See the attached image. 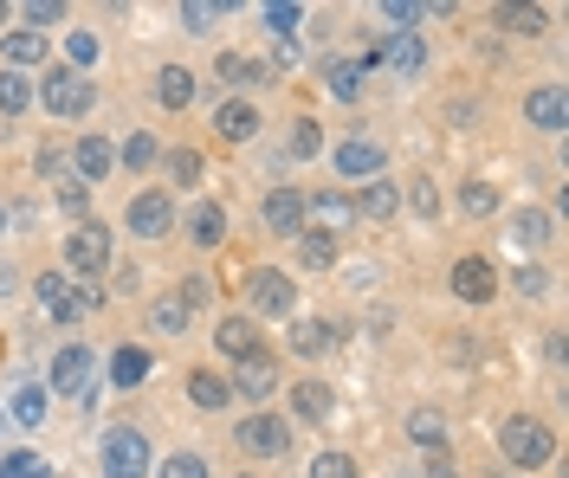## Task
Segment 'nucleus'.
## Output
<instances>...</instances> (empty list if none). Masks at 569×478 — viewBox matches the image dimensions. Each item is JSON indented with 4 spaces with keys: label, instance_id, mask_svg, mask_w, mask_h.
I'll list each match as a JSON object with an SVG mask.
<instances>
[{
    "label": "nucleus",
    "instance_id": "nucleus-1",
    "mask_svg": "<svg viewBox=\"0 0 569 478\" xmlns=\"http://www.w3.org/2000/svg\"><path fill=\"white\" fill-rule=\"evenodd\" d=\"M498 440H505V459H511V466H525V472H531V466H543V459L557 452L550 427H543V420H531V414H511Z\"/></svg>",
    "mask_w": 569,
    "mask_h": 478
},
{
    "label": "nucleus",
    "instance_id": "nucleus-2",
    "mask_svg": "<svg viewBox=\"0 0 569 478\" xmlns=\"http://www.w3.org/2000/svg\"><path fill=\"white\" fill-rule=\"evenodd\" d=\"M104 478H150V440L136 427H111V440H104Z\"/></svg>",
    "mask_w": 569,
    "mask_h": 478
},
{
    "label": "nucleus",
    "instance_id": "nucleus-3",
    "mask_svg": "<svg viewBox=\"0 0 569 478\" xmlns=\"http://www.w3.org/2000/svg\"><path fill=\"white\" fill-rule=\"evenodd\" d=\"M39 104H45L52 116H84L91 104H98V91H91L84 72H52L45 84H39Z\"/></svg>",
    "mask_w": 569,
    "mask_h": 478
},
{
    "label": "nucleus",
    "instance_id": "nucleus-4",
    "mask_svg": "<svg viewBox=\"0 0 569 478\" xmlns=\"http://www.w3.org/2000/svg\"><path fill=\"white\" fill-rule=\"evenodd\" d=\"M240 452H253V459H278L285 446H292V434H285V420L278 414H253V420H240Z\"/></svg>",
    "mask_w": 569,
    "mask_h": 478
},
{
    "label": "nucleus",
    "instance_id": "nucleus-5",
    "mask_svg": "<svg viewBox=\"0 0 569 478\" xmlns=\"http://www.w3.org/2000/svg\"><path fill=\"white\" fill-rule=\"evenodd\" d=\"M65 258H72V272L98 278L111 265V226H78L72 240H65Z\"/></svg>",
    "mask_w": 569,
    "mask_h": 478
},
{
    "label": "nucleus",
    "instance_id": "nucleus-6",
    "mask_svg": "<svg viewBox=\"0 0 569 478\" xmlns=\"http://www.w3.org/2000/svg\"><path fill=\"white\" fill-rule=\"evenodd\" d=\"M91 375H98V363H91V349H59V363H52V388L59 395H72V401H84L91 395Z\"/></svg>",
    "mask_w": 569,
    "mask_h": 478
},
{
    "label": "nucleus",
    "instance_id": "nucleus-7",
    "mask_svg": "<svg viewBox=\"0 0 569 478\" xmlns=\"http://www.w3.org/2000/svg\"><path fill=\"white\" fill-rule=\"evenodd\" d=\"M169 226H175L169 194H136V201H130V233H136V240H162Z\"/></svg>",
    "mask_w": 569,
    "mask_h": 478
},
{
    "label": "nucleus",
    "instance_id": "nucleus-8",
    "mask_svg": "<svg viewBox=\"0 0 569 478\" xmlns=\"http://www.w3.org/2000/svg\"><path fill=\"white\" fill-rule=\"evenodd\" d=\"M246 297H253L260 317H285V311H292V278H285V272H253V278H246Z\"/></svg>",
    "mask_w": 569,
    "mask_h": 478
},
{
    "label": "nucleus",
    "instance_id": "nucleus-9",
    "mask_svg": "<svg viewBox=\"0 0 569 478\" xmlns=\"http://www.w3.org/2000/svg\"><path fill=\"white\" fill-rule=\"evenodd\" d=\"M525 116H531L537 130L563 136V130H569V98H563V84H543V91H531V98H525Z\"/></svg>",
    "mask_w": 569,
    "mask_h": 478
},
{
    "label": "nucleus",
    "instance_id": "nucleus-10",
    "mask_svg": "<svg viewBox=\"0 0 569 478\" xmlns=\"http://www.w3.org/2000/svg\"><path fill=\"white\" fill-rule=\"evenodd\" d=\"M382 162H388V149H382L376 136H349V143L337 149V169L349 175V182H363V175H382Z\"/></svg>",
    "mask_w": 569,
    "mask_h": 478
},
{
    "label": "nucleus",
    "instance_id": "nucleus-11",
    "mask_svg": "<svg viewBox=\"0 0 569 478\" xmlns=\"http://www.w3.org/2000/svg\"><path fill=\"white\" fill-rule=\"evenodd\" d=\"M260 221H266V233H298L304 226V194L298 187H272L266 207H260Z\"/></svg>",
    "mask_w": 569,
    "mask_h": 478
},
{
    "label": "nucleus",
    "instance_id": "nucleus-12",
    "mask_svg": "<svg viewBox=\"0 0 569 478\" xmlns=\"http://www.w3.org/2000/svg\"><path fill=\"white\" fill-rule=\"evenodd\" d=\"M376 65H395L402 78H415L420 65H427V45H420L415 33H395V39H382L376 45Z\"/></svg>",
    "mask_w": 569,
    "mask_h": 478
},
{
    "label": "nucleus",
    "instance_id": "nucleus-13",
    "mask_svg": "<svg viewBox=\"0 0 569 478\" xmlns=\"http://www.w3.org/2000/svg\"><path fill=\"white\" fill-rule=\"evenodd\" d=\"M233 395H246V401H266L272 388H278V368L266 363V356H246L240 363V382H227Z\"/></svg>",
    "mask_w": 569,
    "mask_h": 478
},
{
    "label": "nucleus",
    "instance_id": "nucleus-14",
    "mask_svg": "<svg viewBox=\"0 0 569 478\" xmlns=\"http://www.w3.org/2000/svg\"><path fill=\"white\" fill-rule=\"evenodd\" d=\"M454 292L473 297V304H486V297L498 292V285H492V265H486V258H459V265H454Z\"/></svg>",
    "mask_w": 569,
    "mask_h": 478
},
{
    "label": "nucleus",
    "instance_id": "nucleus-15",
    "mask_svg": "<svg viewBox=\"0 0 569 478\" xmlns=\"http://www.w3.org/2000/svg\"><path fill=\"white\" fill-rule=\"evenodd\" d=\"M189 240L194 246H221V240H227V214H221L214 201H201V207L189 214Z\"/></svg>",
    "mask_w": 569,
    "mask_h": 478
},
{
    "label": "nucleus",
    "instance_id": "nucleus-16",
    "mask_svg": "<svg viewBox=\"0 0 569 478\" xmlns=\"http://www.w3.org/2000/svg\"><path fill=\"white\" fill-rule=\"evenodd\" d=\"M214 343H221L227 356H240V363H246V356H260V330H253L246 317H227V324L214 330Z\"/></svg>",
    "mask_w": 569,
    "mask_h": 478
},
{
    "label": "nucleus",
    "instance_id": "nucleus-17",
    "mask_svg": "<svg viewBox=\"0 0 569 478\" xmlns=\"http://www.w3.org/2000/svg\"><path fill=\"white\" fill-rule=\"evenodd\" d=\"M39 304H45V317H59V324H65V317L78 311V292L59 278V272H45V278H39Z\"/></svg>",
    "mask_w": 569,
    "mask_h": 478
},
{
    "label": "nucleus",
    "instance_id": "nucleus-18",
    "mask_svg": "<svg viewBox=\"0 0 569 478\" xmlns=\"http://www.w3.org/2000/svg\"><path fill=\"white\" fill-rule=\"evenodd\" d=\"M349 207H356V214H369V221H388V214L402 207V194H395L388 182H363V194H356Z\"/></svg>",
    "mask_w": 569,
    "mask_h": 478
},
{
    "label": "nucleus",
    "instance_id": "nucleus-19",
    "mask_svg": "<svg viewBox=\"0 0 569 478\" xmlns=\"http://www.w3.org/2000/svg\"><path fill=\"white\" fill-rule=\"evenodd\" d=\"M78 175H84V182H104V175H111V143H104V136H84V143H78Z\"/></svg>",
    "mask_w": 569,
    "mask_h": 478
},
{
    "label": "nucleus",
    "instance_id": "nucleus-20",
    "mask_svg": "<svg viewBox=\"0 0 569 478\" xmlns=\"http://www.w3.org/2000/svg\"><path fill=\"white\" fill-rule=\"evenodd\" d=\"M7 407H13V420H20V427H39V420H45V388L20 382V388L7 395Z\"/></svg>",
    "mask_w": 569,
    "mask_h": 478
},
{
    "label": "nucleus",
    "instance_id": "nucleus-21",
    "mask_svg": "<svg viewBox=\"0 0 569 478\" xmlns=\"http://www.w3.org/2000/svg\"><path fill=\"white\" fill-rule=\"evenodd\" d=\"M155 98H162L169 111H182V104L194 98V72H182V65H169V72L155 78Z\"/></svg>",
    "mask_w": 569,
    "mask_h": 478
},
{
    "label": "nucleus",
    "instance_id": "nucleus-22",
    "mask_svg": "<svg viewBox=\"0 0 569 478\" xmlns=\"http://www.w3.org/2000/svg\"><path fill=\"white\" fill-rule=\"evenodd\" d=\"M189 395H194V407H227L233 401V388L221 382V375H207V368H194L189 375Z\"/></svg>",
    "mask_w": 569,
    "mask_h": 478
},
{
    "label": "nucleus",
    "instance_id": "nucleus-23",
    "mask_svg": "<svg viewBox=\"0 0 569 478\" xmlns=\"http://www.w3.org/2000/svg\"><path fill=\"white\" fill-rule=\"evenodd\" d=\"M324 78H331V91H337L343 104H356V98H363V59H337Z\"/></svg>",
    "mask_w": 569,
    "mask_h": 478
},
{
    "label": "nucleus",
    "instance_id": "nucleus-24",
    "mask_svg": "<svg viewBox=\"0 0 569 478\" xmlns=\"http://www.w3.org/2000/svg\"><path fill=\"white\" fill-rule=\"evenodd\" d=\"M143 375H150V356H143V349H116L111 356V382L116 388H136Z\"/></svg>",
    "mask_w": 569,
    "mask_h": 478
},
{
    "label": "nucleus",
    "instance_id": "nucleus-25",
    "mask_svg": "<svg viewBox=\"0 0 569 478\" xmlns=\"http://www.w3.org/2000/svg\"><path fill=\"white\" fill-rule=\"evenodd\" d=\"M311 214H317V226H331V233L356 221V207H349L343 194H317V201H311Z\"/></svg>",
    "mask_w": 569,
    "mask_h": 478
},
{
    "label": "nucleus",
    "instance_id": "nucleus-26",
    "mask_svg": "<svg viewBox=\"0 0 569 478\" xmlns=\"http://www.w3.org/2000/svg\"><path fill=\"white\" fill-rule=\"evenodd\" d=\"M292 401H298L304 420H324V414H331V388H324V382H298V388H292Z\"/></svg>",
    "mask_w": 569,
    "mask_h": 478
},
{
    "label": "nucleus",
    "instance_id": "nucleus-27",
    "mask_svg": "<svg viewBox=\"0 0 569 478\" xmlns=\"http://www.w3.org/2000/svg\"><path fill=\"white\" fill-rule=\"evenodd\" d=\"M214 123H221V136H227V143H246V136L260 130V116L246 111V104H227V111L214 116Z\"/></svg>",
    "mask_w": 569,
    "mask_h": 478
},
{
    "label": "nucleus",
    "instance_id": "nucleus-28",
    "mask_svg": "<svg viewBox=\"0 0 569 478\" xmlns=\"http://www.w3.org/2000/svg\"><path fill=\"white\" fill-rule=\"evenodd\" d=\"M511 240H518V246H543V240H550V214H537V207H525V214L511 221Z\"/></svg>",
    "mask_w": 569,
    "mask_h": 478
},
{
    "label": "nucleus",
    "instance_id": "nucleus-29",
    "mask_svg": "<svg viewBox=\"0 0 569 478\" xmlns=\"http://www.w3.org/2000/svg\"><path fill=\"white\" fill-rule=\"evenodd\" d=\"M214 72L227 78V84H260L266 65H253V59H240V52H221V65H214Z\"/></svg>",
    "mask_w": 569,
    "mask_h": 478
},
{
    "label": "nucleus",
    "instance_id": "nucleus-30",
    "mask_svg": "<svg viewBox=\"0 0 569 478\" xmlns=\"http://www.w3.org/2000/svg\"><path fill=\"white\" fill-rule=\"evenodd\" d=\"M0 478H52V466H45L39 452H7V459H0Z\"/></svg>",
    "mask_w": 569,
    "mask_h": 478
},
{
    "label": "nucleus",
    "instance_id": "nucleus-31",
    "mask_svg": "<svg viewBox=\"0 0 569 478\" xmlns=\"http://www.w3.org/2000/svg\"><path fill=\"white\" fill-rule=\"evenodd\" d=\"M459 207H466L473 221H479V214H492V207H498V187L492 182H466V187H459Z\"/></svg>",
    "mask_w": 569,
    "mask_h": 478
},
{
    "label": "nucleus",
    "instance_id": "nucleus-32",
    "mask_svg": "<svg viewBox=\"0 0 569 478\" xmlns=\"http://www.w3.org/2000/svg\"><path fill=\"white\" fill-rule=\"evenodd\" d=\"M150 324H155L162 336H175L182 324H189V304H182V297H162V304L150 311Z\"/></svg>",
    "mask_w": 569,
    "mask_h": 478
},
{
    "label": "nucleus",
    "instance_id": "nucleus-33",
    "mask_svg": "<svg viewBox=\"0 0 569 478\" xmlns=\"http://www.w3.org/2000/svg\"><path fill=\"white\" fill-rule=\"evenodd\" d=\"M292 349H298V356H324V349H331V324H298V330H292Z\"/></svg>",
    "mask_w": 569,
    "mask_h": 478
},
{
    "label": "nucleus",
    "instance_id": "nucleus-34",
    "mask_svg": "<svg viewBox=\"0 0 569 478\" xmlns=\"http://www.w3.org/2000/svg\"><path fill=\"white\" fill-rule=\"evenodd\" d=\"M7 59H13V65H39V59H45V39L39 33H13L7 39Z\"/></svg>",
    "mask_w": 569,
    "mask_h": 478
},
{
    "label": "nucleus",
    "instance_id": "nucleus-35",
    "mask_svg": "<svg viewBox=\"0 0 569 478\" xmlns=\"http://www.w3.org/2000/svg\"><path fill=\"white\" fill-rule=\"evenodd\" d=\"M498 20H505V33H543L537 7H498Z\"/></svg>",
    "mask_w": 569,
    "mask_h": 478
},
{
    "label": "nucleus",
    "instance_id": "nucleus-36",
    "mask_svg": "<svg viewBox=\"0 0 569 478\" xmlns=\"http://www.w3.org/2000/svg\"><path fill=\"white\" fill-rule=\"evenodd\" d=\"M27 98H33V91H27V78H20V72H0V111H7V116L27 111Z\"/></svg>",
    "mask_w": 569,
    "mask_h": 478
},
{
    "label": "nucleus",
    "instance_id": "nucleus-37",
    "mask_svg": "<svg viewBox=\"0 0 569 478\" xmlns=\"http://www.w3.org/2000/svg\"><path fill=\"white\" fill-rule=\"evenodd\" d=\"M298 258H304V265H331V258H337L331 233H304V240H298Z\"/></svg>",
    "mask_w": 569,
    "mask_h": 478
},
{
    "label": "nucleus",
    "instance_id": "nucleus-38",
    "mask_svg": "<svg viewBox=\"0 0 569 478\" xmlns=\"http://www.w3.org/2000/svg\"><path fill=\"white\" fill-rule=\"evenodd\" d=\"M169 175H175L182 187H194L201 182V155H194V149H175V155H169Z\"/></svg>",
    "mask_w": 569,
    "mask_h": 478
},
{
    "label": "nucleus",
    "instance_id": "nucleus-39",
    "mask_svg": "<svg viewBox=\"0 0 569 478\" xmlns=\"http://www.w3.org/2000/svg\"><path fill=\"white\" fill-rule=\"evenodd\" d=\"M182 20H189L194 33H214V20H221V7H207V0H189V7H182Z\"/></svg>",
    "mask_w": 569,
    "mask_h": 478
},
{
    "label": "nucleus",
    "instance_id": "nucleus-40",
    "mask_svg": "<svg viewBox=\"0 0 569 478\" xmlns=\"http://www.w3.org/2000/svg\"><path fill=\"white\" fill-rule=\"evenodd\" d=\"M298 20H304V13L292 7V0H272V7H266V27H272V33H292Z\"/></svg>",
    "mask_w": 569,
    "mask_h": 478
},
{
    "label": "nucleus",
    "instance_id": "nucleus-41",
    "mask_svg": "<svg viewBox=\"0 0 569 478\" xmlns=\"http://www.w3.org/2000/svg\"><path fill=\"white\" fill-rule=\"evenodd\" d=\"M162 478H207V466L194 452H175V459H162Z\"/></svg>",
    "mask_w": 569,
    "mask_h": 478
},
{
    "label": "nucleus",
    "instance_id": "nucleus-42",
    "mask_svg": "<svg viewBox=\"0 0 569 478\" xmlns=\"http://www.w3.org/2000/svg\"><path fill=\"white\" fill-rule=\"evenodd\" d=\"M311 478H356V466L343 452H324V459H311Z\"/></svg>",
    "mask_w": 569,
    "mask_h": 478
},
{
    "label": "nucleus",
    "instance_id": "nucleus-43",
    "mask_svg": "<svg viewBox=\"0 0 569 478\" xmlns=\"http://www.w3.org/2000/svg\"><path fill=\"white\" fill-rule=\"evenodd\" d=\"M123 162H130V169H150L155 162V136H130V143H123Z\"/></svg>",
    "mask_w": 569,
    "mask_h": 478
},
{
    "label": "nucleus",
    "instance_id": "nucleus-44",
    "mask_svg": "<svg viewBox=\"0 0 569 478\" xmlns=\"http://www.w3.org/2000/svg\"><path fill=\"white\" fill-rule=\"evenodd\" d=\"M408 434H415L420 446H440V414H415V420H408Z\"/></svg>",
    "mask_w": 569,
    "mask_h": 478
},
{
    "label": "nucleus",
    "instance_id": "nucleus-45",
    "mask_svg": "<svg viewBox=\"0 0 569 478\" xmlns=\"http://www.w3.org/2000/svg\"><path fill=\"white\" fill-rule=\"evenodd\" d=\"M511 285H518V292H525V297H543V292H550V278H543V272H537V265H525V272H518V278H511Z\"/></svg>",
    "mask_w": 569,
    "mask_h": 478
},
{
    "label": "nucleus",
    "instance_id": "nucleus-46",
    "mask_svg": "<svg viewBox=\"0 0 569 478\" xmlns=\"http://www.w3.org/2000/svg\"><path fill=\"white\" fill-rule=\"evenodd\" d=\"M298 136H292V155H317V123H292Z\"/></svg>",
    "mask_w": 569,
    "mask_h": 478
},
{
    "label": "nucleus",
    "instance_id": "nucleus-47",
    "mask_svg": "<svg viewBox=\"0 0 569 478\" xmlns=\"http://www.w3.org/2000/svg\"><path fill=\"white\" fill-rule=\"evenodd\" d=\"M382 13H388V20H420V13H427V7H420V0H388V7H382Z\"/></svg>",
    "mask_w": 569,
    "mask_h": 478
},
{
    "label": "nucleus",
    "instance_id": "nucleus-48",
    "mask_svg": "<svg viewBox=\"0 0 569 478\" xmlns=\"http://www.w3.org/2000/svg\"><path fill=\"white\" fill-rule=\"evenodd\" d=\"M72 59H78V65H91V59H98V39H91V33H72Z\"/></svg>",
    "mask_w": 569,
    "mask_h": 478
},
{
    "label": "nucleus",
    "instance_id": "nucleus-49",
    "mask_svg": "<svg viewBox=\"0 0 569 478\" xmlns=\"http://www.w3.org/2000/svg\"><path fill=\"white\" fill-rule=\"evenodd\" d=\"M59 13H65L59 0H27V20H59Z\"/></svg>",
    "mask_w": 569,
    "mask_h": 478
},
{
    "label": "nucleus",
    "instance_id": "nucleus-50",
    "mask_svg": "<svg viewBox=\"0 0 569 478\" xmlns=\"http://www.w3.org/2000/svg\"><path fill=\"white\" fill-rule=\"evenodd\" d=\"M408 201H415V214H434V207H440V201H434V187H427V182H415V194H408Z\"/></svg>",
    "mask_w": 569,
    "mask_h": 478
},
{
    "label": "nucleus",
    "instance_id": "nucleus-51",
    "mask_svg": "<svg viewBox=\"0 0 569 478\" xmlns=\"http://www.w3.org/2000/svg\"><path fill=\"white\" fill-rule=\"evenodd\" d=\"M59 207H72V214H78V207H84V182H65V187H59Z\"/></svg>",
    "mask_w": 569,
    "mask_h": 478
},
{
    "label": "nucleus",
    "instance_id": "nucleus-52",
    "mask_svg": "<svg viewBox=\"0 0 569 478\" xmlns=\"http://www.w3.org/2000/svg\"><path fill=\"white\" fill-rule=\"evenodd\" d=\"M0 233H7V207H0Z\"/></svg>",
    "mask_w": 569,
    "mask_h": 478
},
{
    "label": "nucleus",
    "instance_id": "nucleus-53",
    "mask_svg": "<svg viewBox=\"0 0 569 478\" xmlns=\"http://www.w3.org/2000/svg\"><path fill=\"white\" fill-rule=\"evenodd\" d=\"M0 20H7V0H0Z\"/></svg>",
    "mask_w": 569,
    "mask_h": 478
}]
</instances>
